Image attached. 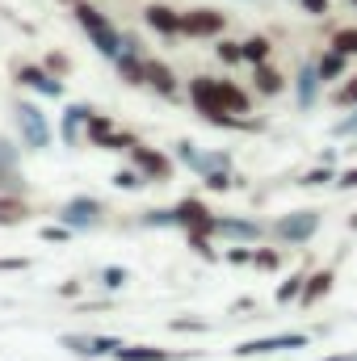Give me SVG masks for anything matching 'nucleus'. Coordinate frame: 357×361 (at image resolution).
<instances>
[{"label":"nucleus","mask_w":357,"mask_h":361,"mask_svg":"<svg viewBox=\"0 0 357 361\" xmlns=\"http://www.w3.org/2000/svg\"><path fill=\"white\" fill-rule=\"evenodd\" d=\"M17 122H21V135H25V143L30 147H51V126H47V118H42V109L38 105H30V101H21L17 105Z\"/></svg>","instance_id":"20e7f679"},{"label":"nucleus","mask_w":357,"mask_h":361,"mask_svg":"<svg viewBox=\"0 0 357 361\" xmlns=\"http://www.w3.org/2000/svg\"><path fill=\"white\" fill-rule=\"evenodd\" d=\"M320 361H357V353H337V357H320Z\"/></svg>","instance_id":"a18cd8bd"},{"label":"nucleus","mask_w":357,"mask_h":361,"mask_svg":"<svg viewBox=\"0 0 357 361\" xmlns=\"http://www.w3.org/2000/svg\"><path fill=\"white\" fill-rule=\"evenodd\" d=\"M332 51H341V55H357V25L332 34Z\"/></svg>","instance_id":"b1692460"},{"label":"nucleus","mask_w":357,"mask_h":361,"mask_svg":"<svg viewBox=\"0 0 357 361\" xmlns=\"http://www.w3.org/2000/svg\"><path fill=\"white\" fill-rule=\"evenodd\" d=\"M25 219H30L25 202L13 197V193H0V227H17V223H25Z\"/></svg>","instance_id":"a211bd4d"},{"label":"nucleus","mask_w":357,"mask_h":361,"mask_svg":"<svg viewBox=\"0 0 357 361\" xmlns=\"http://www.w3.org/2000/svg\"><path fill=\"white\" fill-rule=\"evenodd\" d=\"M214 97H219V109H227V114H253V101H248V92L236 89L231 80H214Z\"/></svg>","instance_id":"9b49d317"},{"label":"nucleus","mask_w":357,"mask_h":361,"mask_svg":"<svg viewBox=\"0 0 357 361\" xmlns=\"http://www.w3.org/2000/svg\"><path fill=\"white\" fill-rule=\"evenodd\" d=\"M257 92H265V97H277V92L286 89V80H282V72L277 68H269V63H257Z\"/></svg>","instance_id":"6ab92c4d"},{"label":"nucleus","mask_w":357,"mask_h":361,"mask_svg":"<svg viewBox=\"0 0 357 361\" xmlns=\"http://www.w3.org/2000/svg\"><path fill=\"white\" fill-rule=\"evenodd\" d=\"M227 261H231V265H248V261H253V252H248V248H231V252H227Z\"/></svg>","instance_id":"a19ab883"},{"label":"nucleus","mask_w":357,"mask_h":361,"mask_svg":"<svg viewBox=\"0 0 357 361\" xmlns=\"http://www.w3.org/2000/svg\"><path fill=\"white\" fill-rule=\"evenodd\" d=\"M131 160H135V169H139L147 180L173 177V160H169V156H160V152H156V147H147V143H131Z\"/></svg>","instance_id":"39448f33"},{"label":"nucleus","mask_w":357,"mask_h":361,"mask_svg":"<svg viewBox=\"0 0 357 361\" xmlns=\"http://www.w3.org/2000/svg\"><path fill=\"white\" fill-rule=\"evenodd\" d=\"M303 8H307L311 17H324V13H328V0H303Z\"/></svg>","instance_id":"79ce46f5"},{"label":"nucleus","mask_w":357,"mask_h":361,"mask_svg":"<svg viewBox=\"0 0 357 361\" xmlns=\"http://www.w3.org/2000/svg\"><path fill=\"white\" fill-rule=\"evenodd\" d=\"M337 105H357V76H353V80H345V85L337 89Z\"/></svg>","instance_id":"7c9ffc66"},{"label":"nucleus","mask_w":357,"mask_h":361,"mask_svg":"<svg viewBox=\"0 0 357 361\" xmlns=\"http://www.w3.org/2000/svg\"><path fill=\"white\" fill-rule=\"evenodd\" d=\"M131 143H135L131 135H122V130H109V135H105L97 147H105V152H118V147H131Z\"/></svg>","instance_id":"cd10ccee"},{"label":"nucleus","mask_w":357,"mask_h":361,"mask_svg":"<svg viewBox=\"0 0 357 361\" xmlns=\"http://www.w3.org/2000/svg\"><path fill=\"white\" fill-rule=\"evenodd\" d=\"M349 227H353V231H357V210H353V219H349Z\"/></svg>","instance_id":"49530a36"},{"label":"nucleus","mask_w":357,"mask_h":361,"mask_svg":"<svg viewBox=\"0 0 357 361\" xmlns=\"http://www.w3.org/2000/svg\"><path fill=\"white\" fill-rule=\"evenodd\" d=\"M240 59H248V63H265L269 59V38H248V42H240Z\"/></svg>","instance_id":"4be33fe9"},{"label":"nucleus","mask_w":357,"mask_h":361,"mask_svg":"<svg viewBox=\"0 0 357 361\" xmlns=\"http://www.w3.org/2000/svg\"><path fill=\"white\" fill-rule=\"evenodd\" d=\"M122 341L118 336H89V353H114Z\"/></svg>","instance_id":"c85d7f7f"},{"label":"nucleus","mask_w":357,"mask_h":361,"mask_svg":"<svg viewBox=\"0 0 357 361\" xmlns=\"http://www.w3.org/2000/svg\"><path fill=\"white\" fill-rule=\"evenodd\" d=\"M25 180L17 173V147L0 139V193H17Z\"/></svg>","instance_id":"f8f14e48"},{"label":"nucleus","mask_w":357,"mask_h":361,"mask_svg":"<svg viewBox=\"0 0 357 361\" xmlns=\"http://www.w3.org/2000/svg\"><path fill=\"white\" fill-rule=\"evenodd\" d=\"M143 173H139V169H122V173H118V177H114V185H118V189H139V185H143Z\"/></svg>","instance_id":"bb28decb"},{"label":"nucleus","mask_w":357,"mask_h":361,"mask_svg":"<svg viewBox=\"0 0 357 361\" xmlns=\"http://www.w3.org/2000/svg\"><path fill=\"white\" fill-rule=\"evenodd\" d=\"M337 185H341V189H357V169L341 173V177H337Z\"/></svg>","instance_id":"37998d69"},{"label":"nucleus","mask_w":357,"mask_h":361,"mask_svg":"<svg viewBox=\"0 0 357 361\" xmlns=\"http://www.w3.org/2000/svg\"><path fill=\"white\" fill-rule=\"evenodd\" d=\"M101 281H105V290H118V286L126 281V269H118V265H109V269L101 273Z\"/></svg>","instance_id":"2f4dec72"},{"label":"nucleus","mask_w":357,"mask_h":361,"mask_svg":"<svg viewBox=\"0 0 357 361\" xmlns=\"http://www.w3.org/2000/svg\"><path fill=\"white\" fill-rule=\"evenodd\" d=\"M353 4H357V0H353Z\"/></svg>","instance_id":"de8ad7c7"},{"label":"nucleus","mask_w":357,"mask_h":361,"mask_svg":"<svg viewBox=\"0 0 357 361\" xmlns=\"http://www.w3.org/2000/svg\"><path fill=\"white\" fill-rule=\"evenodd\" d=\"M42 240H51V244H63V240H72V227H47V231H42Z\"/></svg>","instance_id":"4c0bfd02"},{"label":"nucleus","mask_w":357,"mask_h":361,"mask_svg":"<svg viewBox=\"0 0 357 361\" xmlns=\"http://www.w3.org/2000/svg\"><path fill=\"white\" fill-rule=\"evenodd\" d=\"M320 72H315V63H303V72H298V105L303 109H311L315 101H320Z\"/></svg>","instance_id":"f3484780"},{"label":"nucleus","mask_w":357,"mask_h":361,"mask_svg":"<svg viewBox=\"0 0 357 361\" xmlns=\"http://www.w3.org/2000/svg\"><path fill=\"white\" fill-rule=\"evenodd\" d=\"M332 135H337V139H341V135H357V109L349 114V118H341V122L332 126Z\"/></svg>","instance_id":"c9c22d12"},{"label":"nucleus","mask_w":357,"mask_h":361,"mask_svg":"<svg viewBox=\"0 0 357 361\" xmlns=\"http://www.w3.org/2000/svg\"><path fill=\"white\" fill-rule=\"evenodd\" d=\"M72 13H76V21L85 25V34L92 38V47H97L101 55H109V59H114V55H118V47H122V34H118V30H114V25L92 8L89 0H76V4H72Z\"/></svg>","instance_id":"f257e3e1"},{"label":"nucleus","mask_w":357,"mask_h":361,"mask_svg":"<svg viewBox=\"0 0 357 361\" xmlns=\"http://www.w3.org/2000/svg\"><path fill=\"white\" fill-rule=\"evenodd\" d=\"M173 223L177 227H189V231H206V223H210V210L198 202V197H185L173 206Z\"/></svg>","instance_id":"9d476101"},{"label":"nucleus","mask_w":357,"mask_h":361,"mask_svg":"<svg viewBox=\"0 0 357 361\" xmlns=\"http://www.w3.org/2000/svg\"><path fill=\"white\" fill-rule=\"evenodd\" d=\"M315 231H320V210H294V214L273 223V235L286 244H307Z\"/></svg>","instance_id":"f03ea898"},{"label":"nucleus","mask_w":357,"mask_h":361,"mask_svg":"<svg viewBox=\"0 0 357 361\" xmlns=\"http://www.w3.org/2000/svg\"><path fill=\"white\" fill-rule=\"evenodd\" d=\"M47 68H51L55 76H63V72H68V59H63V55H47Z\"/></svg>","instance_id":"ea45409f"},{"label":"nucleus","mask_w":357,"mask_h":361,"mask_svg":"<svg viewBox=\"0 0 357 361\" xmlns=\"http://www.w3.org/2000/svg\"><path fill=\"white\" fill-rule=\"evenodd\" d=\"M17 85L38 89L42 97H63V85H59L47 68H34V63H21V68H17Z\"/></svg>","instance_id":"1a4fd4ad"},{"label":"nucleus","mask_w":357,"mask_h":361,"mask_svg":"<svg viewBox=\"0 0 357 361\" xmlns=\"http://www.w3.org/2000/svg\"><path fill=\"white\" fill-rule=\"evenodd\" d=\"M328 180H332V173H328V164H324V169H311V173L303 177V185H328Z\"/></svg>","instance_id":"58836bf2"},{"label":"nucleus","mask_w":357,"mask_h":361,"mask_svg":"<svg viewBox=\"0 0 357 361\" xmlns=\"http://www.w3.org/2000/svg\"><path fill=\"white\" fill-rule=\"evenodd\" d=\"M277 349H307V336L303 332H282V336H265V341H248L236 353L240 357H261V353H277Z\"/></svg>","instance_id":"0eeeda50"},{"label":"nucleus","mask_w":357,"mask_h":361,"mask_svg":"<svg viewBox=\"0 0 357 361\" xmlns=\"http://www.w3.org/2000/svg\"><path fill=\"white\" fill-rule=\"evenodd\" d=\"M303 277H307V273H294L290 281H282V290H277V302H294V298H298V290H303Z\"/></svg>","instance_id":"a878e982"},{"label":"nucleus","mask_w":357,"mask_h":361,"mask_svg":"<svg viewBox=\"0 0 357 361\" xmlns=\"http://www.w3.org/2000/svg\"><path fill=\"white\" fill-rule=\"evenodd\" d=\"M85 126H89V139H92V143H101V139L114 130V122H109V118H101V114H92V109H89V118H85Z\"/></svg>","instance_id":"393cba45"},{"label":"nucleus","mask_w":357,"mask_h":361,"mask_svg":"<svg viewBox=\"0 0 357 361\" xmlns=\"http://www.w3.org/2000/svg\"><path fill=\"white\" fill-rule=\"evenodd\" d=\"M143 85H152L160 97H177V76H173L160 59H147V63H143Z\"/></svg>","instance_id":"ddd939ff"},{"label":"nucleus","mask_w":357,"mask_h":361,"mask_svg":"<svg viewBox=\"0 0 357 361\" xmlns=\"http://www.w3.org/2000/svg\"><path fill=\"white\" fill-rule=\"evenodd\" d=\"M332 269H320V273H311V277H303V290H298V302L303 307H311V302H320L328 290H332Z\"/></svg>","instance_id":"dca6fc26"},{"label":"nucleus","mask_w":357,"mask_h":361,"mask_svg":"<svg viewBox=\"0 0 357 361\" xmlns=\"http://www.w3.org/2000/svg\"><path fill=\"white\" fill-rule=\"evenodd\" d=\"M219 59L223 63H240V42H219Z\"/></svg>","instance_id":"72a5a7b5"},{"label":"nucleus","mask_w":357,"mask_h":361,"mask_svg":"<svg viewBox=\"0 0 357 361\" xmlns=\"http://www.w3.org/2000/svg\"><path fill=\"white\" fill-rule=\"evenodd\" d=\"M101 214H105L101 202H92V197H72L59 219H63L72 231H85V227H97V223H101Z\"/></svg>","instance_id":"423d86ee"},{"label":"nucleus","mask_w":357,"mask_h":361,"mask_svg":"<svg viewBox=\"0 0 357 361\" xmlns=\"http://www.w3.org/2000/svg\"><path fill=\"white\" fill-rule=\"evenodd\" d=\"M114 357L118 361H177L181 353H173V349H156V345H118Z\"/></svg>","instance_id":"4468645a"},{"label":"nucleus","mask_w":357,"mask_h":361,"mask_svg":"<svg viewBox=\"0 0 357 361\" xmlns=\"http://www.w3.org/2000/svg\"><path fill=\"white\" fill-rule=\"evenodd\" d=\"M223 25H227V17L219 8H189V13H181V34H189V38L223 34Z\"/></svg>","instance_id":"7ed1b4c3"},{"label":"nucleus","mask_w":357,"mask_h":361,"mask_svg":"<svg viewBox=\"0 0 357 361\" xmlns=\"http://www.w3.org/2000/svg\"><path fill=\"white\" fill-rule=\"evenodd\" d=\"M219 169H231V160H227L223 152H210V156H198V160H193V173H202V177H206V173H219Z\"/></svg>","instance_id":"5701e85b"},{"label":"nucleus","mask_w":357,"mask_h":361,"mask_svg":"<svg viewBox=\"0 0 357 361\" xmlns=\"http://www.w3.org/2000/svg\"><path fill=\"white\" fill-rule=\"evenodd\" d=\"M345 63H349V55H341V51H332V55H324L320 59V80H341L345 76Z\"/></svg>","instance_id":"412c9836"},{"label":"nucleus","mask_w":357,"mask_h":361,"mask_svg":"<svg viewBox=\"0 0 357 361\" xmlns=\"http://www.w3.org/2000/svg\"><path fill=\"white\" fill-rule=\"evenodd\" d=\"M85 118H89V105H72L68 114H63V139L76 147L80 143V126H85Z\"/></svg>","instance_id":"aec40b11"},{"label":"nucleus","mask_w":357,"mask_h":361,"mask_svg":"<svg viewBox=\"0 0 357 361\" xmlns=\"http://www.w3.org/2000/svg\"><path fill=\"white\" fill-rule=\"evenodd\" d=\"M173 328H181V332H202V328H206V324H198V319H177V324H173Z\"/></svg>","instance_id":"c03bdc74"},{"label":"nucleus","mask_w":357,"mask_h":361,"mask_svg":"<svg viewBox=\"0 0 357 361\" xmlns=\"http://www.w3.org/2000/svg\"><path fill=\"white\" fill-rule=\"evenodd\" d=\"M0 269L4 273H21V269H30V261H25V257H0Z\"/></svg>","instance_id":"e433bc0d"},{"label":"nucleus","mask_w":357,"mask_h":361,"mask_svg":"<svg viewBox=\"0 0 357 361\" xmlns=\"http://www.w3.org/2000/svg\"><path fill=\"white\" fill-rule=\"evenodd\" d=\"M143 17H147V25H152V30H160L164 38L181 34V13H173L169 4H147V8H143Z\"/></svg>","instance_id":"2eb2a0df"},{"label":"nucleus","mask_w":357,"mask_h":361,"mask_svg":"<svg viewBox=\"0 0 357 361\" xmlns=\"http://www.w3.org/2000/svg\"><path fill=\"white\" fill-rule=\"evenodd\" d=\"M206 235H227V240H261L265 227L253 223V219H210L206 223Z\"/></svg>","instance_id":"6e6552de"},{"label":"nucleus","mask_w":357,"mask_h":361,"mask_svg":"<svg viewBox=\"0 0 357 361\" xmlns=\"http://www.w3.org/2000/svg\"><path fill=\"white\" fill-rule=\"evenodd\" d=\"M206 189H214V193L231 189V173H227V169H219V173H206Z\"/></svg>","instance_id":"c756f323"},{"label":"nucleus","mask_w":357,"mask_h":361,"mask_svg":"<svg viewBox=\"0 0 357 361\" xmlns=\"http://www.w3.org/2000/svg\"><path fill=\"white\" fill-rule=\"evenodd\" d=\"M253 261H257L261 269H277V265H282V257H277V252H269V248H261V252H253Z\"/></svg>","instance_id":"473e14b6"},{"label":"nucleus","mask_w":357,"mask_h":361,"mask_svg":"<svg viewBox=\"0 0 357 361\" xmlns=\"http://www.w3.org/2000/svg\"><path fill=\"white\" fill-rule=\"evenodd\" d=\"M189 244H193V252L210 257V235H206V231H189Z\"/></svg>","instance_id":"f704fd0d"}]
</instances>
